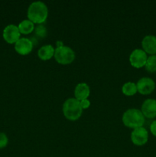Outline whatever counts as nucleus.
I'll use <instances>...</instances> for the list:
<instances>
[{
	"instance_id": "obj_1",
	"label": "nucleus",
	"mask_w": 156,
	"mask_h": 157,
	"mask_svg": "<svg viewBox=\"0 0 156 157\" xmlns=\"http://www.w3.org/2000/svg\"><path fill=\"white\" fill-rule=\"evenodd\" d=\"M28 19L34 24L41 25L47 20L48 16V9L43 2H34L29 6L27 12Z\"/></svg>"
},
{
	"instance_id": "obj_2",
	"label": "nucleus",
	"mask_w": 156,
	"mask_h": 157,
	"mask_svg": "<svg viewBox=\"0 0 156 157\" xmlns=\"http://www.w3.org/2000/svg\"><path fill=\"white\" fill-rule=\"evenodd\" d=\"M122 121L125 127L136 129L143 127L145 121V117L142 114L141 110L131 108L124 112Z\"/></svg>"
},
{
	"instance_id": "obj_3",
	"label": "nucleus",
	"mask_w": 156,
	"mask_h": 157,
	"mask_svg": "<svg viewBox=\"0 0 156 157\" xmlns=\"http://www.w3.org/2000/svg\"><path fill=\"white\" fill-rule=\"evenodd\" d=\"M63 113L69 121H74L79 119L83 113L80 101L76 98H68L66 100L63 104Z\"/></svg>"
},
{
	"instance_id": "obj_4",
	"label": "nucleus",
	"mask_w": 156,
	"mask_h": 157,
	"mask_svg": "<svg viewBox=\"0 0 156 157\" xmlns=\"http://www.w3.org/2000/svg\"><path fill=\"white\" fill-rule=\"evenodd\" d=\"M55 60L61 64H71L75 59V52L71 48L62 45L57 47L54 52Z\"/></svg>"
},
{
	"instance_id": "obj_5",
	"label": "nucleus",
	"mask_w": 156,
	"mask_h": 157,
	"mask_svg": "<svg viewBox=\"0 0 156 157\" xmlns=\"http://www.w3.org/2000/svg\"><path fill=\"white\" fill-rule=\"evenodd\" d=\"M148 56L142 49L136 48L130 54L129 61L131 65L136 68H141L145 67Z\"/></svg>"
},
{
	"instance_id": "obj_6",
	"label": "nucleus",
	"mask_w": 156,
	"mask_h": 157,
	"mask_svg": "<svg viewBox=\"0 0 156 157\" xmlns=\"http://www.w3.org/2000/svg\"><path fill=\"white\" fill-rule=\"evenodd\" d=\"M2 36L5 41L9 44H15L20 39L21 33L18 26L11 24L5 28L2 32Z\"/></svg>"
},
{
	"instance_id": "obj_7",
	"label": "nucleus",
	"mask_w": 156,
	"mask_h": 157,
	"mask_svg": "<svg viewBox=\"0 0 156 157\" xmlns=\"http://www.w3.org/2000/svg\"><path fill=\"white\" fill-rule=\"evenodd\" d=\"M136 86L139 94L142 95H148L152 93L155 89V82L151 78L144 77L138 81Z\"/></svg>"
},
{
	"instance_id": "obj_8",
	"label": "nucleus",
	"mask_w": 156,
	"mask_h": 157,
	"mask_svg": "<svg viewBox=\"0 0 156 157\" xmlns=\"http://www.w3.org/2000/svg\"><path fill=\"white\" fill-rule=\"evenodd\" d=\"M131 140L136 146H143L148 140V132L145 127L136 128L131 133Z\"/></svg>"
},
{
	"instance_id": "obj_9",
	"label": "nucleus",
	"mask_w": 156,
	"mask_h": 157,
	"mask_svg": "<svg viewBox=\"0 0 156 157\" xmlns=\"http://www.w3.org/2000/svg\"><path fill=\"white\" fill-rule=\"evenodd\" d=\"M34 44L32 40L28 38H20L15 44V50L21 55H26L31 53L33 49Z\"/></svg>"
},
{
	"instance_id": "obj_10",
	"label": "nucleus",
	"mask_w": 156,
	"mask_h": 157,
	"mask_svg": "<svg viewBox=\"0 0 156 157\" xmlns=\"http://www.w3.org/2000/svg\"><path fill=\"white\" fill-rule=\"evenodd\" d=\"M141 111L144 117L148 119H153L156 117V100H145L141 107Z\"/></svg>"
},
{
	"instance_id": "obj_11",
	"label": "nucleus",
	"mask_w": 156,
	"mask_h": 157,
	"mask_svg": "<svg viewBox=\"0 0 156 157\" xmlns=\"http://www.w3.org/2000/svg\"><path fill=\"white\" fill-rule=\"evenodd\" d=\"M142 50L150 55H156V36L152 35H146L142 41Z\"/></svg>"
},
{
	"instance_id": "obj_12",
	"label": "nucleus",
	"mask_w": 156,
	"mask_h": 157,
	"mask_svg": "<svg viewBox=\"0 0 156 157\" xmlns=\"http://www.w3.org/2000/svg\"><path fill=\"white\" fill-rule=\"evenodd\" d=\"M90 94V88L86 83H80L74 89V96L77 101L87 99Z\"/></svg>"
},
{
	"instance_id": "obj_13",
	"label": "nucleus",
	"mask_w": 156,
	"mask_h": 157,
	"mask_svg": "<svg viewBox=\"0 0 156 157\" xmlns=\"http://www.w3.org/2000/svg\"><path fill=\"white\" fill-rule=\"evenodd\" d=\"M54 52L55 48L51 44H45L38 49V55L41 60L47 61L53 58L54 55Z\"/></svg>"
},
{
	"instance_id": "obj_14",
	"label": "nucleus",
	"mask_w": 156,
	"mask_h": 157,
	"mask_svg": "<svg viewBox=\"0 0 156 157\" xmlns=\"http://www.w3.org/2000/svg\"><path fill=\"white\" fill-rule=\"evenodd\" d=\"M18 29L21 34L23 35H28L35 31V24L29 19H24L21 21L18 25Z\"/></svg>"
},
{
	"instance_id": "obj_15",
	"label": "nucleus",
	"mask_w": 156,
	"mask_h": 157,
	"mask_svg": "<svg viewBox=\"0 0 156 157\" xmlns=\"http://www.w3.org/2000/svg\"><path fill=\"white\" fill-rule=\"evenodd\" d=\"M122 92L125 96H133L138 92L136 84L133 82H126L122 85Z\"/></svg>"
},
{
	"instance_id": "obj_16",
	"label": "nucleus",
	"mask_w": 156,
	"mask_h": 157,
	"mask_svg": "<svg viewBox=\"0 0 156 157\" xmlns=\"http://www.w3.org/2000/svg\"><path fill=\"white\" fill-rule=\"evenodd\" d=\"M145 68L147 71L150 73L156 72V55H150L148 57Z\"/></svg>"
},
{
	"instance_id": "obj_17",
	"label": "nucleus",
	"mask_w": 156,
	"mask_h": 157,
	"mask_svg": "<svg viewBox=\"0 0 156 157\" xmlns=\"http://www.w3.org/2000/svg\"><path fill=\"white\" fill-rule=\"evenodd\" d=\"M35 34L41 38H44L47 35V29L42 24L38 25L35 27Z\"/></svg>"
},
{
	"instance_id": "obj_18",
	"label": "nucleus",
	"mask_w": 156,
	"mask_h": 157,
	"mask_svg": "<svg viewBox=\"0 0 156 157\" xmlns=\"http://www.w3.org/2000/svg\"><path fill=\"white\" fill-rule=\"evenodd\" d=\"M9 139L6 133H0V149H3L8 145Z\"/></svg>"
},
{
	"instance_id": "obj_19",
	"label": "nucleus",
	"mask_w": 156,
	"mask_h": 157,
	"mask_svg": "<svg viewBox=\"0 0 156 157\" xmlns=\"http://www.w3.org/2000/svg\"><path fill=\"white\" fill-rule=\"evenodd\" d=\"M80 107L83 110H85L90 107V101L88 99H84L83 101H80Z\"/></svg>"
},
{
	"instance_id": "obj_20",
	"label": "nucleus",
	"mask_w": 156,
	"mask_h": 157,
	"mask_svg": "<svg viewBox=\"0 0 156 157\" xmlns=\"http://www.w3.org/2000/svg\"><path fill=\"white\" fill-rule=\"evenodd\" d=\"M150 131L154 136H156V121H154L150 125Z\"/></svg>"
}]
</instances>
